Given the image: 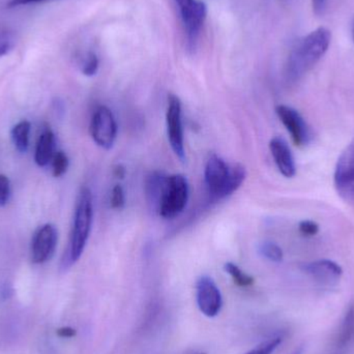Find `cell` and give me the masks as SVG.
<instances>
[{
    "label": "cell",
    "instance_id": "6da1fadb",
    "mask_svg": "<svg viewBox=\"0 0 354 354\" xmlns=\"http://www.w3.org/2000/svg\"><path fill=\"white\" fill-rule=\"evenodd\" d=\"M330 30L320 27L301 39L293 48L287 60L285 75L289 82H297L305 76L328 51L330 47Z\"/></svg>",
    "mask_w": 354,
    "mask_h": 354
},
{
    "label": "cell",
    "instance_id": "7a4b0ae2",
    "mask_svg": "<svg viewBox=\"0 0 354 354\" xmlns=\"http://www.w3.org/2000/svg\"><path fill=\"white\" fill-rule=\"evenodd\" d=\"M93 222V193L88 187H84L80 189L77 198L70 241L60 263L62 270H70L80 259L88 241Z\"/></svg>",
    "mask_w": 354,
    "mask_h": 354
},
{
    "label": "cell",
    "instance_id": "3957f363",
    "mask_svg": "<svg viewBox=\"0 0 354 354\" xmlns=\"http://www.w3.org/2000/svg\"><path fill=\"white\" fill-rule=\"evenodd\" d=\"M247 177L241 164H228L218 155L209 156L204 169V183L212 200H222L237 191Z\"/></svg>",
    "mask_w": 354,
    "mask_h": 354
},
{
    "label": "cell",
    "instance_id": "277c9868",
    "mask_svg": "<svg viewBox=\"0 0 354 354\" xmlns=\"http://www.w3.org/2000/svg\"><path fill=\"white\" fill-rule=\"evenodd\" d=\"M189 196V187L187 177L183 174L168 176L158 214L167 220L176 218L187 207Z\"/></svg>",
    "mask_w": 354,
    "mask_h": 354
},
{
    "label": "cell",
    "instance_id": "5b68a950",
    "mask_svg": "<svg viewBox=\"0 0 354 354\" xmlns=\"http://www.w3.org/2000/svg\"><path fill=\"white\" fill-rule=\"evenodd\" d=\"M174 2L187 33V47L193 51L207 17V6L200 0H174Z\"/></svg>",
    "mask_w": 354,
    "mask_h": 354
},
{
    "label": "cell",
    "instance_id": "8992f818",
    "mask_svg": "<svg viewBox=\"0 0 354 354\" xmlns=\"http://www.w3.org/2000/svg\"><path fill=\"white\" fill-rule=\"evenodd\" d=\"M334 183L339 196L354 205V137L339 157L335 168Z\"/></svg>",
    "mask_w": 354,
    "mask_h": 354
},
{
    "label": "cell",
    "instance_id": "52a82bcc",
    "mask_svg": "<svg viewBox=\"0 0 354 354\" xmlns=\"http://www.w3.org/2000/svg\"><path fill=\"white\" fill-rule=\"evenodd\" d=\"M118 124L109 108L99 106L93 112L91 122V134L93 141L102 149L109 151L118 138Z\"/></svg>",
    "mask_w": 354,
    "mask_h": 354
},
{
    "label": "cell",
    "instance_id": "ba28073f",
    "mask_svg": "<svg viewBox=\"0 0 354 354\" xmlns=\"http://www.w3.org/2000/svg\"><path fill=\"white\" fill-rule=\"evenodd\" d=\"M166 127L168 141L172 151L180 161L185 162V137H183V109L181 102L177 95H168L167 111H166Z\"/></svg>",
    "mask_w": 354,
    "mask_h": 354
},
{
    "label": "cell",
    "instance_id": "9c48e42d",
    "mask_svg": "<svg viewBox=\"0 0 354 354\" xmlns=\"http://www.w3.org/2000/svg\"><path fill=\"white\" fill-rule=\"evenodd\" d=\"M196 301L200 312L208 318L220 314L223 307V297L214 279L201 276L196 282Z\"/></svg>",
    "mask_w": 354,
    "mask_h": 354
},
{
    "label": "cell",
    "instance_id": "30bf717a",
    "mask_svg": "<svg viewBox=\"0 0 354 354\" xmlns=\"http://www.w3.org/2000/svg\"><path fill=\"white\" fill-rule=\"evenodd\" d=\"M276 113L297 147H305L311 142L310 127L297 110L290 106L279 105L276 107Z\"/></svg>",
    "mask_w": 354,
    "mask_h": 354
},
{
    "label": "cell",
    "instance_id": "8fae6325",
    "mask_svg": "<svg viewBox=\"0 0 354 354\" xmlns=\"http://www.w3.org/2000/svg\"><path fill=\"white\" fill-rule=\"evenodd\" d=\"M57 241V229L54 225L39 227L31 241V261L35 264L47 262L53 256Z\"/></svg>",
    "mask_w": 354,
    "mask_h": 354
},
{
    "label": "cell",
    "instance_id": "7c38bea8",
    "mask_svg": "<svg viewBox=\"0 0 354 354\" xmlns=\"http://www.w3.org/2000/svg\"><path fill=\"white\" fill-rule=\"evenodd\" d=\"M301 270L322 286H334L343 276L342 268L337 262L328 259L301 264Z\"/></svg>",
    "mask_w": 354,
    "mask_h": 354
},
{
    "label": "cell",
    "instance_id": "4fadbf2b",
    "mask_svg": "<svg viewBox=\"0 0 354 354\" xmlns=\"http://www.w3.org/2000/svg\"><path fill=\"white\" fill-rule=\"evenodd\" d=\"M272 159L280 174L286 178H292L297 174V165L290 147L285 139L274 137L270 142Z\"/></svg>",
    "mask_w": 354,
    "mask_h": 354
},
{
    "label": "cell",
    "instance_id": "5bb4252c",
    "mask_svg": "<svg viewBox=\"0 0 354 354\" xmlns=\"http://www.w3.org/2000/svg\"><path fill=\"white\" fill-rule=\"evenodd\" d=\"M168 176L162 171H153L145 179V197L149 209L158 214L167 183Z\"/></svg>",
    "mask_w": 354,
    "mask_h": 354
},
{
    "label": "cell",
    "instance_id": "9a60e30c",
    "mask_svg": "<svg viewBox=\"0 0 354 354\" xmlns=\"http://www.w3.org/2000/svg\"><path fill=\"white\" fill-rule=\"evenodd\" d=\"M55 155V136L50 129H46L37 143L35 149V163L39 167H46L50 162H52Z\"/></svg>",
    "mask_w": 354,
    "mask_h": 354
},
{
    "label": "cell",
    "instance_id": "2e32d148",
    "mask_svg": "<svg viewBox=\"0 0 354 354\" xmlns=\"http://www.w3.org/2000/svg\"><path fill=\"white\" fill-rule=\"evenodd\" d=\"M354 337V306L351 305L345 314L340 330L334 343V353L341 354L351 345Z\"/></svg>",
    "mask_w": 354,
    "mask_h": 354
},
{
    "label": "cell",
    "instance_id": "e0dca14e",
    "mask_svg": "<svg viewBox=\"0 0 354 354\" xmlns=\"http://www.w3.org/2000/svg\"><path fill=\"white\" fill-rule=\"evenodd\" d=\"M30 122L27 120H22L18 122L16 126L12 128V139L15 147L17 151L20 153H25L28 149L29 145V134H30Z\"/></svg>",
    "mask_w": 354,
    "mask_h": 354
},
{
    "label": "cell",
    "instance_id": "ac0fdd59",
    "mask_svg": "<svg viewBox=\"0 0 354 354\" xmlns=\"http://www.w3.org/2000/svg\"><path fill=\"white\" fill-rule=\"evenodd\" d=\"M224 270L232 278L235 284L239 287H249L254 284L253 277L243 272L239 266L232 262H227L224 264Z\"/></svg>",
    "mask_w": 354,
    "mask_h": 354
},
{
    "label": "cell",
    "instance_id": "d6986e66",
    "mask_svg": "<svg viewBox=\"0 0 354 354\" xmlns=\"http://www.w3.org/2000/svg\"><path fill=\"white\" fill-rule=\"evenodd\" d=\"M258 251L262 257L266 258L268 261L274 262V263L282 261L283 257H284L283 250L281 249L280 245L272 243V241H263L260 243Z\"/></svg>",
    "mask_w": 354,
    "mask_h": 354
},
{
    "label": "cell",
    "instance_id": "ffe728a7",
    "mask_svg": "<svg viewBox=\"0 0 354 354\" xmlns=\"http://www.w3.org/2000/svg\"><path fill=\"white\" fill-rule=\"evenodd\" d=\"M100 68V60L95 52H88L83 58L81 64V72L84 76L93 77L97 74Z\"/></svg>",
    "mask_w": 354,
    "mask_h": 354
},
{
    "label": "cell",
    "instance_id": "44dd1931",
    "mask_svg": "<svg viewBox=\"0 0 354 354\" xmlns=\"http://www.w3.org/2000/svg\"><path fill=\"white\" fill-rule=\"evenodd\" d=\"M282 342V336H274L272 338L268 339V340L264 341L261 344L258 345L255 348L252 349V351L245 354H272Z\"/></svg>",
    "mask_w": 354,
    "mask_h": 354
},
{
    "label": "cell",
    "instance_id": "7402d4cb",
    "mask_svg": "<svg viewBox=\"0 0 354 354\" xmlns=\"http://www.w3.org/2000/svg\"><path fill=\"white\" fill-rule=\"evenodd\" d=\"M70 161L64 151H57L52 159V171L55 177L64 176L68 169Z\"/></svg>",
    "mask_w": 354,
    "mask_h": 354
},
{
    "label": "cell",
    "instance_id": "603a6c76",
    "mask_svg": "<svg viewBox=\"0 0 354 354\" xmlns=\"http://www.w3.org/2000/svg\"><path fill=\"white\" fill-rule=\"evenodd\" d=\"M126 204V195L122 185H114L110 196V206L114 209H122Z\"/></svg>",
    "mask_w": 354,
    "mask_h": 354
},
{
    "label": "cell",
    "instance_id": "cb8c5ba5",
    "mask_svg": "<svg viewBox=\"0 0 354 354\" xmlns=\"http://www.w3.org/2000/svg\"><path fill=\"white\" fill-rule=\"evenodd\" d=\"M15 37L8 29L0 28V57L14 48Z\"/></svg>",
    "mask_w": 354,
    "mask_h": 354
},
{
    "label": "cell",
    "instance_id": "d4e9b609",
    "mask_svg": "<svg viewBox=\"0 0 354 354\" xmlns=\"http://www.w3.org/2000/svg\"><path fill=\"white\" fill-rule=\"evenodd\" d=\"M299 230L303 236L313 237L319 232V225L314 221L304 220L299 224Z\"/></svg>",
    "mask_w": 354,
    "mask_h": 354
},
{
    "label": "cell",
    "instance_id": "484cf974",
    "mask_svg": "<svg viewBox=\"0 0 354 354\" xmlns=\"http://www.w3.org/2000/svg\"><path fill=\"white\" fill-rule=\"evenodd\" d=\"M10 195V179L6 176H0V206H4L8 203Z\"/></svg>",
    "mask_w": 354,
    "mask_h": 354
},
{
    "label": "cell",
    "instance_id": "4316f807",
    "mask_svg": "<svg viewBox=\"0 0 354 354\" xmlns=\"http://www.w3.org/2000/svg\"><path fill=\"white\" fill-rule=\"evenodd\" d=\"M51 1V0H10L8 8H18V6H29V4L41 3V2Z\"/></svg>",
    "mask_w": 354,
    "mask_h": 354
},
{
    "label": "cell",
    "instance_id": "83f0119b",
    "mask_svg": "<svg viewBox=\"0 0 354 354\" xmlns=\"http://www.w3.org/2000/svg\"><path fill=\"white\" fill-rule=\"evenodd\" d=\"M56 334L60 338H74L77 335V332L75 328H70V326H64V328H58Z\"/></svg>",
    "mask_w": 354,
    "mask_h": 354
},
{
    "label": "cell",
    "instance_id": "f1b7e54d",
    "mask_svg": "<svg viewBox=\"0 0 354 354\" xmlns=\"http://www.w3.org/2000/svg\"><path fill=\"white\" fill-rule=\"evenodd\" d=\"M113 174L116 178L124 179V176H126V168L118 164V165L114 166Z\"/></svg>",
    "mask_w": 354,
    "mask_h": 354
},
{
    "label": "cell",
    "instance_id": "f546056e",
    "mask_svg": "<svg viewBox=\"0 0 354 354\" xmlns=\"http://www.w3.org/2000/svg\"><path fill=\"white\" fill-rule=\"evenodd\" d=\"M326 0H313L314 10L316 14H322L326 8Z\"/></svg>",
    "mask_w": 354,
    "mask_h": 354
},
{
    "label": "cell",
    "instance_id": "4dcf8cb0",
    "mask_svg": "<svg viewBox=\"0 0 354 354\" xmlns=\"http://www.w3.org/2000/svg\"><path fill=\"white\" fill-rule=\"evenodd\" d=\"M304 353V347L301 346L299 347V348L295 349V351H293L291 354H303Z\"/></svg>",
    "mask_w": 354,
    "mask_h": 354
},
{
    "label": "cell",
    "instance_id": "1f68e13d",
    "mask_svg": "<svg viewBox=\"0 0 354 354\" xmlns=\"http://www.w3.org/2000/svg\"><path fill=\"white\" fill-rule=\"evenodd\" d=\"M195 354H205V353H195Z\"/></svg>",
    "mask_w": 354,
    "mask_h": 354
},
{
    "label": "cell",
    "instance_id": "d6a6232c",
    "mask_svg": "<svg viewBox=\"0 0 354 354\" xmlns=\"http://www.w3.org/2000/svg\"><path fill=\"white\" fill-rule=\"evenodd\" d=\"M353 37H354V28H353Z\"/></svg>",
    "mask_w": 354,
    "mask_h": 354
}]
</instances>
